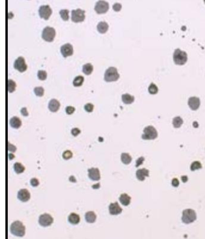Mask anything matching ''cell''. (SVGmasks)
Masks as SVG:
<instances>
[{"label": "cell", "instance_id": "484cf974", "mask_svg": "<svg viewBox=\"0 0 205 239\" xmlns=\"http://www.w3.org/2000/svg\"><path fill=\"white\" fill-rule=\"evenodd\" d=\"M121 161L125 164H129L132 162V157L128 153H122L121 155Z\"/></svg>", "mask_w": 205, "mask_h": 239}, {"label": "cell", "instance_id": "ab89813d", "mask_svg": "<svg viewBox=\"0 0 205 239\" xmlns=\"http://www.w3.org/2000/svg\"><path fill=\"white\" fill-rule=\"evenodd\" d=\"M113 9L115 12H119L122 9V5L120 3H115L113 6Z\"/></svg>", "mask_w": 205, "mask_h": 239}, {"label": "cell", "instance_id": "30bf717a", "mask_svg": "<svg viewBox=\"0 0 205 239\" xmlns=\"http://www.w3.org/2000/svg\"><path fill=\"white\" fill-rule=\"evenodd\" d=\"M53 11L49 6L45 5L40 7L39 10V13L40 18L44 19L45 20H48L51 15L52 14Z\"/></svg>", "mask_w": 205, "mask_h": 239}, {"label": "cell", "instance_id": "f6af8a7d", "mask_svg": "<svg viewBox=\"0 0 205 239\" xmlns=\"http://www.w3.org/2000/svg\"><path fill=\"white\" fill-rule=\"evenodd\" d=\"M21 114H22L23 116H27L28 115V112H27V108H25V107L22 108V109H21Z\"/></svg>", "mask_w": 205, "mask_h": 239}, {"label": "cell", "instance_id": "836d02e7", "mask_svg": "<svg viewBox=\"0 0 205 239\" xmlns=\"http://www.w3.org/2000/svg\"><path fill=\"white\" fill-rule=\"evenodd\" d=\"M34 92L38 96H42L44 94V89L42 87H36L34 89Z\"/></svg>", "mask_w": 205, "mask_h": 239}, {"label": "cell", "instance_id": "6da1fadb", "mask_svg": "<svg viewBox=\"0 0 205 239\" xmlns=\"http://www.w3.org/2000/svg\"><path fill=\"white\" fill-rule=\"evenodd\" d=\"M11 233L17 237H23L25 234V227L20 221H15L10 226Z\"/></svg>", "mask_w": 205, "mask_h": 239}, {"label": "cell", "instance_id": "d590c367", "mask_svg": "<svg viewBox=\"0 0 205 239\" xmlns=\"http://www.w3.org/2000/svg\"><path fill=\"white\" fill-rule=\"evenodd\" d=\"M38 77L40 80H45L47 78V73L45 71L40 70L38 72Z\"/></svg>", "mask_w": 205, "mask_h": 239}, {"label": "cell", "instance_id": "3957f363", "mask_svg": "<svg viewBox=\"0 0 205 239\" xmlns=\"http://www.w3.org/2000/svg\"><path fill=\"white\" fill-rule=\"evenodd\" d=\"M197 219V214L193 209H186L183 211L182 220L183 223L189 224L193 223Z\"/></svg>", "mask_w": 205, "mask_h": 239}, {"label": "cell", "instance_id": "4dcf8cb0", "mask_svg": "<svg viewBox=\"0 0 205 239\" xmlns=\"http://www.w3.org/2000/svg\"><path fill=\"white\" fill-rule=\"evenodd\" d=\"M148 91L150 94L155 95L158 93V88L157 86V85H155L154 83H152V84H150V85L148 88Z\"/></svg>", "mask_w": 205, "mask_h": 239}, {"label": "cell", "instance_id": "5bb4252c", "mask_svg": "<svg viewBox=\"0 0 205 239\" xmlns=\"http://www.w3.org/2000/svg\"><path fill=\"white\" fill-rule=\"evenodd\" d=\"M110 214L111 215H117L122 212V209L119 206L118 202L111 203L109 206Z\"/></svg>", "mask_w": 205, "mask_h": 239}, {"label": "cell", "instance_id": "f35d334b", "mask_svg": "<svg viewBox=\"0 0 205 239\" xmlns=\"http://www.w3.org/2000/svg\"><path fill=\"white\" fill-rule=\"evenodd\" d=\"M30 184L32 187H37L39 185V181L37 178H34L30 180Z\"/></svg>", "mask_w": 205, "mask_h": 239}, {"label": "cell", "instance_id": "f1b7e54d", "mask_svg": "<svg viewBox=\"0 0 205 239\" xmlns=\"http://www.w3.org/2000/svg\"><path fill=\"white\" fill-rule=\"evenodd\" d=\"M84 81V77L81 75L77 76V77L75 78L73 81V84L75 87H80L81 86Z\"/></svg>", "mask_w": 205, "mask_h": 239}, {"label": "cell", "instance_id": "cb8c5ba5", "mask_svg": "<svg viewBox=\"0 0 205 239\" xmlns=\"http://www.w3.org/2000/svg\"><path fill=\"white\" fill-rule=\"evenodd\" d=\"M122 99L125 104H131L134 101V97L128 93L122 95Z\"/></svg>", "mask_w": 205, "mask_h": 239}, {"label": "cell", "instance_id": "ffe728a7", "mask_svg": "<svg viewBox=\"0 0 205 239\" xmlns=\"http://www.w3.org/2000/svg\"><path fill=\"white\" fill-rule=\"evenodd\" d=\"M68 221L72 225H77L80 222V217L78 214L72 213L68 217Z\"/></svg>", "mask_w": 205, "mask_h": 239}, {"label": "cell", "instance_id": "52a82bcc", "mask_svg": "<svg viewBox=\"0 0 205 239\" xmlns=\"http://www.w3.org/2000/svg\"><path fill=\"white\" fill-rule=\"evenodd\" d=\"M85 12L80 9H78L77 10H73L72 11V17L71 20L74 22L78 23L84 21L85 18Z\"/></svg>", "mask_w": 205, "mask_h": 239}, {"label": "cell", "instance_id": "74e56055", "mask_svg": "<svg viewBox=\"0 0 205 239\" xmlns=\"http://www.w3.org/2000/svg\"><path fill=\"white\" fill-rule=\"evenodd\" d=\"M75 111V108L72 106H67L66 108V112L67 114H72Z\"/></svg>", "mask_w": 205, "mask_h": 239}, {"label": "cell", "instance_id": "9c48e42d", "mask_svg": "<svg viewBox=\"0 0 205 239\" xmlns=\"http://www.w3.org/2000/svg\"><path fill=\"white\" fill-rule=\"evenodd\" d=\"M54 219L53 217L50 214L45 213L40 215L39 219V224L43 227H46L50 226L51 224L53 223Z\"/></svg>", "mask_w": 205, "mask_h": 239}, {"label": "cell", "instance_id": "4fadbf2b", "mask_svg": "<svg viewBox=\"0 0 205 239\" xmlns=\"http://www.w3.org/2000/svg\"><path fill=\"white\" fill-rule=\"evenodd\" d=\"M188 106L192 110H197L200 105V99L196 96H193L189 98L188 99Z\"/></svg>", "mask_w": 205, "mask_h": 239}, {"label": "cell", "instance_id": "bcb514c9", "mask_svg": "<svg viewBox=\"0 0 205 239\" xmlns=\"http://www.w3.org/2000/svg\"><path fill=\"white\" fill-rule=\"evenodd\" d=\"M181 179H182V181L183 183H186V182H187V181H188V177H187V176H185V175L182 176Z\"/></svg>", "mask_w": 205, "mask_h": 239}, {"label": "cell", "instance_id": "d4e9b609", "mask_svg": "<svg viewBox=\"0 0 205 239\" xmlns=\"http://www.w3.org/2000/svg\"><path fill=\"white\" fill-rule=\"evenodd\" d=\"M93 71V66L90 63H87L83 66L82 72L84 74L87 75H90Z\"/></svg>", "mask_w": 205, "mask_h": 239}, {"label": "cell", "instance_id": "d6a6232c", "mask_svg": "<svg viewBox=\"0 0 205 239\" xmlns=\"http://www.w3.org/2000/svg\"><path fill=\"white\" fill-rule=\"evenodd\" d=\"M201 168H202V166H201L200 162H199L198 161L194 162L190 166V169H191V170H192V171H194V170L200 169Z\"/></svg>", "mask_w": 205, "mask_h": 239}, {"label": "cell", "instance_id": "4316f807", "mask_svg": "<svg viewBox=\"0 0 205 239\" xmlns=\"http://www.w3.org/2000/svg\"><path fill=\"white\" fill-rule=\"evenodd\" d=\"M13 167H14V172L18 174H22L23 172H24V170L25 169V167L21 163H18V162L14 163Z\"/></svg>", "mask_w": 205, "mask_h": 239}, {"label": "cell", "instance_id": "7c38bea8", "mask_svg": "<svg viewBox=\"0 0 205 239\" xmlns=\"http://www.w3.org/2000/svg\"><path fill=\"white\" fill-rule=\"evenodd\" d=\"M60 51L61 54L65 58L71 56L74 53L73 46L70 43H66L63 46H61Z\"/></svg>", "mask_w": 205, "mask_h": 239}, {"label": "cell", "instance_id": "83f0119b", "mask_svg": "<svg viewBox=\"0 0 205 239\" xmlns=\"http://www.w3.org/2000/svg\"><path fill=\"white\" fill-rule=\"evenodd\" d=\"M183 123V119L180 116L175 117L173 119V125L176 128H180L182 125Z\"/></svg>", "mask_w": 205, "mask_h": 239}, {"label": "cell", "instance_id": "44dd1931", "mask_svg": "<svg viewBox=\"0 0 205 239\" xmlns=\"http://www.w3.org/2000/svg\"><path fill=\"white\" fill-rule=\"evenodd\" d=\"M131 198L126 193L122 194L119 197V201L124 206H128L131 203Z\"/></svg>", "mask_w": 205, "mask_h": 239}, {"label": "cell", "instance_id": "c3c4849f", "mask_svg": "<svg viewBox=\"0 0 205 239\" xmlns=\"http://www.w3.org/2000/svg\"><path fill=\"white\" fill-rule=\"evenodd\" d=\"M203 1H204V3H205V0H203Z\"/></svg>", "mask_w": 205, "mask_h": 239}, {"label": "cell", "instance_id": "b9f144b4", "mask_svg": "<svg viewBox=\"0 0 205 239\" xmlns=\"http://www.w3.org/2000/svg\"><path fill=\"white\" fill-rule=\"evenodd\" d=\"M71 133L74 136H77L81 133V130L78 128H74L72 130Z\"/></svg>", "mask_w": 205, "mask_h": 239}, {"label": "cell", "instance_id": "2e32d148", "mask_svg": "<svg viewBox=\"0 0 205 239\" xmlns=\"http://www.w3.org/2000/svg\"><path fill=\"white\" fill-rule=\"evenodd\" d=\"M136 177L139 180L143 181L145 180L146 177H149V170L146 168L139 169L136 172Z\"/></svg>", "mask_w": 205, "mask_h": 239}, {"label": "cell", "instance_id": "ac0fdd59", "mask_svg": "<svg viewBox=\"0 0 205 239\" xmlns=\"http://www.w3.org/2000/svg\"><path fill=\"white\" fill-rule=\"evenodd\" d=\"M60 107V103L56 99H51L48 104V108L51 112H57Z\"/></svg>", "mask_w": 205, "mask_h": 239}, {"label": "cell", "instance_id": "603a6c76", "mask_svg": "<svg viewBox=\"0 0 205 239\" xmlns=\"http://www.w3.org/2000/svg\"><path fill=\"white\" fill-rule=\"evenodd\" d=\"M108 28H109L108 24L104 21L100 22L97 25V30L101 34L105 33L108 31Z\"/></svg>", "mask_w": 205, "mask_h": 239}, {"label": "cell", "instance_id": "e575fe53", "mask_svg": "<svg viewBox=\"0 0 205 239\" xmlns=\"http://www.w3.org/2000/svg\"><path fill=\"white\" fill-rule=\"evenodd\" d=\"M63 158L64 159V160H69L70 159H71L72 157V156H73V154H72V152L71 151H69V150H67V151H65L63 153Z\"/></svg>", "mask_w": 205, "mask_h": 239}, {"label": "cell", "instance_id": "ee69618b", "mask_svg": "<svg viewBox=\"0 0 205 239\" xmlns=\"http://www.w3.org/2000/svg\"><path fill=\"white\" fill-rule=\"evenodd\" d=\"M172 184L175 187H178L179 185V181L177 178H173L172 181Z\"/></svg>", "mask_w": 205, "mask_h": 239}, {"label": "cell", "instance_id": "8d00e7d4", "mask_svg": "<svg viewBox=\"0 0 205 239\" xmlns=\"http://www.w3.org/2000/svg\"><path fill=\"white\" fill-rule=\"evenodd\" d=\"M84 109L87 112L91 113L93 111L94 106L92 103H87L84 106Z\"/></svg>", "mask_w": 205, "mask_h": 239}, {"label": "cell", "instance_id": "8fae6325", "mask_svg": "<svg viewBox=\"0 0 205 239\" xmlns=\"http://www.w3.org/2000/svg\"><path fill=\"white\" fill-rule=\"evenodd\" d=\"M27 65L25 63V59L22 57H19L17 59L14 63V69L20 72H24L27 70Z\"/></svg>", "mask_w": 205, "mask_h": 239}, {"label": "cell", "instance_id": "277c9868", "mask_svg": "<svg viewBox=\"0 0 205 239\" xmlns=\"http://www.w3.org/2000/svg\"><path fill=\"white\" fill-rule=\"evenodd\" d=\"M141 138L143 140H154L158 137V132L155 127L149 125L144 128Z\"/></svg>", "mask_w": 205, "mask_h": 239}, {"label": "cell", "instance_id": "7402d4cb", "mask_svg": "<svg viewBox=\"0 0 205 239\" xmlns=\"http://www.w3.org/2000/svg\"><path fill=\"white\" fill-rule=\"evenodd\" d=\"M85 219L87 222L93 224L96 220V215L93 211H88L85 214Z\"/></svg>", "mask_w": 205, "mask_h": 239}, {"label": "cell", "instance_id": "5b68a950", "mask_svg": "<svg viewBox=\"0 0 205 239\" xmlns=\"http://www.w3.org/2000/svg\"><path fill=\"white\" fill-rule=\"evenodd\" d=\"M120 78V75L118 73L117 70L114 67H110L105 72L104 80L107 82L116 81Z\"/></svg>", "mask_w": 205, "mask_h": 239}, {"label": "cell", "instance_id": "7a4b0ae2", "mask_svg": "<svg viewBox=\"0 0 205 239\" xmlns=\"http://www.w3.org/2000/svg\"><path fill=\"white\" fill-rule=\"evenodd\" d=\"M173 60L175 64L183 65L185 64L188 60L187 54L180 49H176L173 54Z\"/></svg>", "mask_w": 205, "mask_h": 239}, {"label": "cell", "instance_id": "8992f818", "mask_svg": "<svg viewBox=\"0 0 205 239\" xmlns=\"http://www.w3.org/2000/svg\"><path fill=\"white\" fill-rule=\"evenodd\" d=\"M56 30L54 28L51 27H45L42 34V37L43 40L46 42H53L56 37Z\"/></svg>", "mask_w": 205, "mask_h": 239}, {"label": "cell", "instance_id": "9a60e30c", "mask_svg": "<svg viewBox=\"0 0 205 239\" xmlns=\"http://www.w3.org/2000/svg\"><path fill=\"white\" fill-rule=\"evenodd\" d=\"M89 177L93 181H99L100 179V174L99 169L91 168L88 170Z\"/></svg>", "mask_w": 205, "mask_h": 239}, {"label": "cell", "instance_id": "7bdbcfd3", "mask_svg": "<svg viewBox=\"0 0 205 239\" xmlns=\"http://www.w3.org/2000/svg\"><path fill=\"white\" fill-rule=\"evenodd\" d=\"M8 150L12 152H14L16 151V147L13 145L9 143H8Z\"/></svg>", "mask_w": 205, "mask_h": 239}, {"label": "cell", "instance_id": "e0dca14e", "mask_svg": "<svg viewBox=\"0 0 205 239\" xmlns=\"http://www.w3.org/2000/svg\"><path fill=\"white\" fill-rule=\"evenodd\" d=\"M18 198L23 202H27L30 199V193L27 189H21L18 192Z\"/></svg>", "mask_w": 205, "mask_h": 239}, {"label": "cell", "instance_id": "7dc6e473", "mask_svg": "<svg viewBox=\"0 0 205 239\" xmlns=\"http://www.w3.org/2000/svg\"><path fill=\"white\" fill-rule=\"evenodd\" d=\"M15 157V156L13 155V154H9V159L10 160H12L13 158H14Z\"/></svg>", "mask_w": 205, "mask_h": 239}, {"label": "cell", "instance_id": "d6986e66", "mask_svg": "<svg viewBox=\"0 0 205 239\" xmlns=\"http://www.w3.org/2000/svg\"><path fill=\"white\" fill-rule=\"evenodd\" d=\"M10 124L12 128L15 129H18L22 125V122L18 117L14 116L10 119Z\"/></svg>", "mask_w": 205, "mask_h": 239}, {"label": "cell", "instance_id": "60d3db41", "mask_svg": "<svg viewBox=\"0 0 205 239\" xmlns=\"http://www.w3.org/2000/svg\"><path fill=\"white\" fill-rule=\"evenodd\" d=\"M144 161V158L143 157H140L139 159H137V160L136 161V165L135 167H137L139 166H140V165H141L143 163V162Z\"/></svg>", "mask_w": 205, "mask_h": 239}, {"label": "cell", "instance_id": "1f68e13d", "mask_svg": "<svg viewBox=\"0 0 205 239\" xmlns=\"http://www.w3.org/2000/svg\"><path fill=\"white\" fill-rule=\"evenodd\" d=\"M16 83L13 81L12 80H8V91L10 93L13 92L16 89Z\"/></svg>", "mask_w": 205, "mask_h": 239}, {"label": "cell", "instance_id": "f546056e", "mask_svg": "<svg viewBox=\"0 0 205 239\" xmlns=\"http://www.w3.org/2000/svg\"><path fill=\"white\" fill-rule=\"evenodd\" d=\"M60 14L61 16V18H62V20L64 21H68L69 19V11L67 10V9H63V10H61L60 11Z\"/></svg>", "mask_w": 205, "mask_h": 239}, {"label": "cell", "instance_id": "ba28073f", "mask_svg": "<svg viewBox=\"0 0 205 239\" xmlns=\"http://www.w3.org/2000/svg\"><path fill=\"white\" fill-rule=\"evenodd\" d=\"M109 4L104 0H99L95 5V10L97 14H104L108 12Z\"/></svg>", "mask_w": 205, "mask_h": 239}]
</instances>
